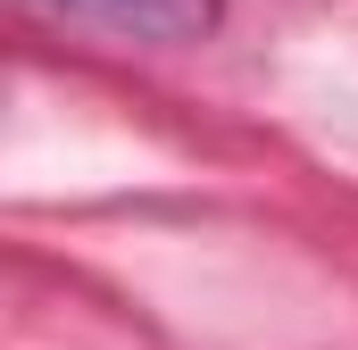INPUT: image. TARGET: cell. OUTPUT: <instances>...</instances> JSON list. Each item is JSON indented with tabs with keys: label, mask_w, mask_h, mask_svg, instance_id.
<instances>
[{
	"label": "cell",
	"mask_w": 358,
	"mask_h": 350,
	"mask_svg": "<svg viewBox=\"0 0 358 350\" xmlns=\"http://www.w3.org/2000/svg\"><path fill=\"white\" fill-rule=\"evenodd\" d=\"M50 8L92 17L108 34H134V42H200L225 17V0H50Z\"/></svg>",
	"instance_id": "cell-1"
}]
</instances>
